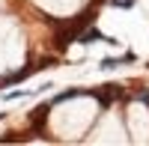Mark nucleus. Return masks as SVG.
Instances as JSON below:
<instances>
[{
  "label": "nucleus",
  "mask_w": 149,
  "mask_h": 146,
  "mask_svg": "<svg viewBox=\"0 0 149 146\" xmlns=\"http://www.w3.org/2000/svg\"><path fill=\"white\" fill-rule=\"evenodd\" d=\"M84 24H86V18H84V21H74V24H72V30H81ZM69 42H72V36H60V48H66Z\"/></svg>",
  "instance_id": "f257e3e1"
},
{
  "label": "nucleus",
  "mask_w": 149,
  "mask_h": 146,
  "mask_svg": "<svg viewBox=\"0 0 149 146\" xmlns=\"http://www.w3.org/2000/svg\"><path fill=\"white\" fill-rule=\"evenodd\" d=\"M134 3V0H113V6H122V9H125V6H131Z\"/></svg>",
  "instance_id": "f03ea898"
},
{
  "label": "nucleus",
  "mask_w": 149,
  "mask_h": 146,
  "mask_svg": "<svg viewBox=\"0 0 149 146\" xmlns=\"http://www.w3.org/2000/svg\"><path fill=\"white\" fill-rule=\"evenodd\" d=\"M0 119H3V113H0Z\"/></svg>",
  "instance_id": "7ed1b4c3"
}]
</instances>
